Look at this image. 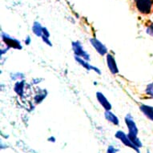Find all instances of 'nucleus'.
Returning a JSON list of instances; mask_svg holds the SVG:
<instances>
[{
	"label": "nucleus",
	"instance_id": "obj_8",
	"mask_svg": "<svg viewBox=\"0 0 153 153\" xmlns=\"http://www.w3.org/2000/svg\"><path fill=\"white\" fill-rule=\"evenodd\" d=\"M126 123L128 124V128H129V131H130V135L131 136H133V141L135 140V139H136V133H137V129H136V124L134 123V121H133L132 118H131V116L128 115V116H126Z\"/></svg>",
	"mask_w": 153,
	"mask_h": 153
},
{
	"label": "nucleus",
	"instance_id": "obj_12",
	"mask_svg": "<svg viewBox=\"0 0 153 153\" xmlns=\"http://www.w3.org/2000/svg\"><path fill=\"white\" fill-rule=\"evenodd\" d=\"M23 90H24V81H20V82H17L15 83V91L18 95H23Z\"/></svg>",
	"mask_w": 153,
	"mask_h": 153
},
{
	"label": "nucleus",
	"instance_id": "obj_9",
	"mask_svg": "<svg viewBox=\"0 0 153 153\" xmlns=\"http://www.w3.org/2000/svg\"><path fill=\"white\" fill-rule=\"evenodd\" d=\"M140 109L144 114V116L153 121V107L145 105V104H141L140 106Z\"/></svg>",
	"mask_w": 153,
	"mask_h": 153
},
{
	"label": "nucleus",
	"instance_id": "obj_5",
	"mask_svg": "<svg viewBox=\"0 0 153 153\" xmlns=\"http://www.w3.org/2000/svg\"><path fill=\"white\" fill-rule=\"evenodd\" d=\"M75 59L77 61V62H78L81 66H83L86 70H88V71L94 70L95 72L98 73L99 75H100L101 74L100 69H98L97 68H95V67H94V66H91L90 63H88V61L83 59V58H81V57H79V56H76V55H75Z\"/></svg>",
	"mask_w": 153,
	"mask_h": 153
},
{
	"label": "nucleus",
	"instance_id": "obj_17",
	"mask_svg": "<svg viewBox=\"0 0 153 153\" xmlns=\"http://www.w3.org/2000/svg\"><path fill=\"white\" fill-rule=\"evenodd\" d=\"M43 35L50 38V32L48 31V30L46 27L43 28Z\"/></svg>",
	"mask_w": 153,
	"mask_h": 153
},
{
	"label": "nucleus",
	"instance_id": "obj_6",
	"mask_svg": "<svg viewBox=\"0 0 153 153\" xmlns=\"http://www.w3.org/2000/svg\"><path fill=\"white\" fill-rule=\"evenodd\" d=\"M107 63H108V67L109 68V70L112 74L116 75V74L119 73L118 67H117L116 62L112 55H111V54L107 55Z\"/></svg>",
	"mask_w": 153,
	"mask_h": 153
},
{
	"label": "nucleus",
	"instance_id": "obj_13",
	"mask_svg": "<svg viewBox=\"0 0 153 153\" xmlns=\"http://www.w3.org/2000/svg\"><path fill=\"white\" fill-rule=\"evenodd\" d=\"M46 95H47V91H41L39 94H38L36 95V97H35V103H39L40 102L43 101V100H44V98L46 97Z\"/></svg>",
	"mask_w": 153,
	"mask_h": 153
},
{
	"label": "nucleus",
	"instance_id": "obj_18",
	"mask_svg": "<svg viewBox=\"0 0 153 153\" xmlns=\"http://www.w3.org/2000/svg\"><path fill=\"white\" fill-rule=\"evenodd\" d=\"M25 43L27 44V45H29L30 43V39L29 36H27V38L26 39V40H25Z\"/></svg>",
	"mask_w": 153,
	"mask_h": 153
},
{
	"label": "nucleus",
	"instance_id": "obj_16",
	"mask_svg": "<svg viewBox=\"0 0 153 153\" xmlns=\"http://www.w3.org/2000/svg\"><path fill=\"white\" fill-rule=\"evenodd\" d=\"M147 33H148V35L153 36V24H152V25L148 27V29H147Z\"/></svg>",
	"mask_w": 153,
	"mask_h": 153
},
{
	"label": "nucleus",
	"instance_id": "obj_14",
	"mask_svg": "<svg viewBox=\"0 0 153 153\" xmlns=\"http://www.w3.org/2000/svg\"><path fill=\"white\" fill-rule=\"evenodd\" d=\"M145 92L147 95H150L151 97H153V83L148 84V87L146 88Z\"/></svg>",
	"mask_w": 153,
	"mask_h": 153
},
{
	"label": "nucleus",
	"instance_id": "obj_15",
	"mask_svg": "<svg viewBox=\"0 0 153 153\" xmlns=\"http://www.w3.org/2000/svg\"><path fill=\"white\" fill-rule=\"evenodd\" d=\"M42 39H43V42H44L45 43H47L48 46H51V47L52 46V43H51V42L49 37H47V36L42 35Z\"/></svg>",
	"mask_w": 153,
	"mask_h": 153
},
{
	"label": "nucleus",
	"instance_id": "obj_2",
	"mask_svg": "<svg viewBox=\"0 0 153 153\" xmlns=\"http://www.w3.org/2000/svg\"><path fill=\"white\" fill-rule=\"evenodd\" d=\"M71 46H72V49L76 56H79V57L83 58V59H85L87 61L90 60V55H89L88 53H87L85 51L83 50V46H82L79 41H74L71 43Z\"/></svg>",
	"mask_w": 153,
	"mask_h": 153
},
{
	"label": "nucleus",
	"instance_id": "obj_4",
	"mask_svg": "<svg viewBox=\"0 0 153 153\" xmlns=\"http://www.w3.org/2000/svg\"><path fill=\"white\" fill-rule=\"evenodd\" d=\"M90 42L92 47L95 49V51L101 55H104L108 54V48H106L105 45H103L100 41L98 40L97 39H91Z\"/></svg>",
	"mask_w": 153,
	"mask_h": 153
},
{
	"label": "nucleus",
	"instance_id": "obj_1",
	"mask_svg": "<svg viewBox=\"0 0 153 153\" xmlns=\"http://www.w3.org/2000/svg\"><path fill=\"white\" fill-rule=\"evenodd\" d=\"M2 40L4 42V43L8 48H14V49H18V50L22 49V45L19 41L15 38L10 37V35H7L3 32L2 33Z\"/></svg>",
	"mask_w": 153,
	"mask_h": 153
},
{
	"label": "nucleus",
	"instance_id": "obj_10",
	"mask_svg": "<svg viewBox=\"0 0 153 153\" xmlns=\"http://www.w3.org/2000/svg\"><path fill=\"white\" fill-rule=\"evenodd\" d=\"M43 27L41 25L39 22H35L32 27V31L35 35L39 37H42L43 35Z\"/></svg>",
	"mask_w": 153,
	"mask_h": 153
},
{
	"label": "nucleus",
	"instance_id": "obj_3",
	"mask_svg": "<svg viewBox=\"0 0 153 153\" xmlns=\"http://www.w3.org/2000/svg\"><path fill=\"white\" fill-rule=\"evenodd\" d=\"M136 8L142 14H149L152 9V0H134Z\"/></svg>",
	"mask_w": 153,
	"mask_h": 153
},
{
	"label": "nucleus",
	"instance_id": "obj_11",
	"mask_svg": "<svg viewBox=\"0 0 153 153\" xmlns=\"http://www.w3.org/2000/svg\"><path fill=\"white\" fill-rule=\"evenodd\" d=\"M105 117L108 121H110L114 124H118L119 120L112 112H111L110 111H105Z\"/></svg>",
	"mask_w": 153,
	"mask_h": 153
},
{
	"label": "nucleus",
	"instance_id": "obj_7",
	"mask_svg": "<svg viewBox=\"0 0 153 153\" xmlns=\"http://www.w3.org/2000/svg\"><path fill=\"white\" fill-rule=\"evenodd\" d=\"M96 98H97V100H98V101L100 102V103L103 106V108H104L106 111H111V104L109 103V101L108 100V99L106 98L103 93L98 91V92L96 93Z\"/></svg>",
	"mask_w": 153,
	"mask_h": 153
}]
</instances>
